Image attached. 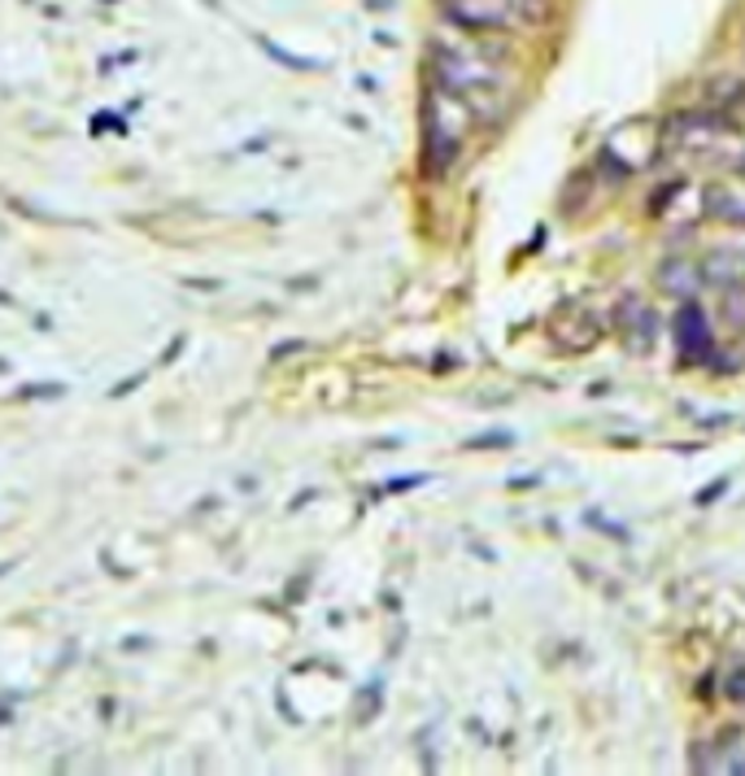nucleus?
<instances>
[{"label":"nucleus","mask_w":745,"mask_h":776,"mask_svg":"<svg viewBox=\"0 0 745 776\" xmlns=\"http://www.w3.org/2000/svg\"><path fill=\"white\" fill-rule=\"evenodd\" d=\"M436 74H440L445 92L462 96L466 105H471V96H480V92H501V70L488 61V52H475V48L466 52V48L440 44V48H436Z\"/></svg>","instance_id":"2"},{"label":"nucleus","mask_w":745,"mask_h":776,"mask_svg":"<svg viewBox=\"0 0 745 776\" xmlns=\"http://www.w3.org/2000/svg\"><path fill=\"white\" fill-rule=\"evenodd\" d=\"M445 22L471 35H519L536 31L549 13V0H436Z\"/></svg>","instance_id":"1"},{"label":"nucleus","mask_w":745,"mask_h":776,"mask_svg":"<svg viewBox=\"0 0 745 776\" xmlns=\"http://www.w3.org/2000/svg\"><path fill=\"white\" fill-rule=\"evenodd\" d=\"M724 694H729L733 703H742V707H745V668H737V672L724 681Z\"/></svg>","instance_id":"4"},{"label":"nucleus","mask_w":745,"mask_h":776,"mask_svg":"<svg viewBox=\"0 0 745 776\" xmlns=\"http://www.w3.org/2000/svg\"><path fill=\"white\" fill-rule=\"evenodd\" d=\"M724 489H729V480H716V484H707V489L698 493V506H707V502H716V497H720Z\"/></svg>","instance_id":"5"},{"label":"nucleus","mask_w":745,"mask_h":776,"mask_svg":"<svg viewBox=\"0 0 745 776\" xmlns=\"http://www.w3.org/2000/svg\"><path fill=\"white\" fill-rule=\"evenodd\" d=\"M676 341H681V354H685L689 363H698V358H707V354L716 350V337L707 332V315H702L698 302H685V306H681Z\"/></svg>","instance_id":"3"},{"label":"nucleus","mask_w":745,"mask_h":776,"mask_svg":"<svg viewBox=\"0 0 745 776\" xmlns=\"http://www.w3.org/2000/svg\"><path fill=\"white\" fill-rule=\"evenodd\" d=\"M737 773H745V760H742V764H737Z\"/></svg>","instance_id":"6"}]
</instances>
